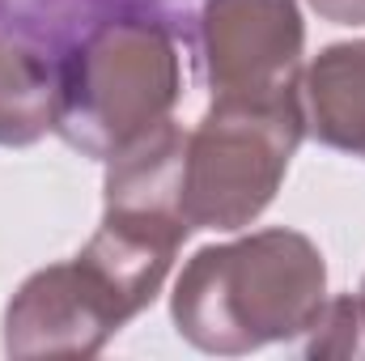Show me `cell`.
<instances>
[{
	"instance_id": "1",
	"label": "cell",
	"mask_w": 365,
	"mask_h": 361,
	"mask_svg": "<svg viewBox=\"0 0 365 361\" xmlns=\"http://www.w3.org/2000/svg\"><path fill=\"white\" fill-rule=\"evenodd\" d=\"M306 106L319 141L365 153V43L319 56L306 81Z\"/></svg>"
}]
</instances>
